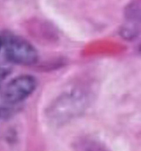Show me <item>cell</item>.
Masks as SVG:
<instances>
[{
  "instance_id": "obj_1",
  "label": "cell",
  "mask_w": 141,
  "mask_h": 151,
  "mask_svg": "<svg viewBox=\"0 0 141 151\" xmlns=\"http://www.w3.org/2000/svg\"><path fill=\"white\" fill-rule=\"evenodd\" d=\"M88 99L82 91L73 90L62 94L48 110V117L57 125L64 124L79 116L87 107Z\"/></svg>"
},
{
  "instance_id": "obj_6",
  "label": "cell",
  "mask_w": 141,
  "mask_h": 151,
  "mask_svg": "<svg viewBox=\"0 0 141 151\" xmlns=\"http://www.w3.org/2000/svg\"><path fill=\"white\" fill-rule=\"evenodd\" d=\"M5 112H6L5 110H4L3 109H1V108H0V119L4 116V114H5Z\"/></svg>"
},
{
  "instance_id": "obj_5",
  "label": "cell",
  "mask_w": 141,
  "mask_h": 151,
  "mask_svg": "<svg viewBox=\"0 0 141 151\" xmlns=\"http://www.w3.org/2000/svg\"><path fill=\"white\" fill-rule=\"evenodd\" d=\"M10 72V68L6 63L0 62V89L2 86L3 82L5 81L7 77Z\"/></svg>"
},
{
  "instance_id": "obj_7",
  "label": "cell",
  "mask_w": 141,
  "mask_h": 151,
  "mask_svg": "<svg viewBox=\"0 0 141 151\" xmlns=\"http://www.w3.org/2000/svg\"><path fill=\"white\" fill-rule=\"evenodd\" d=\"M3 47V37L0 35V52Z\"/></svg>"
},
{
  "instance_id": "obj_4",
  "label": "cell",
  "mask_w": 141,
  "mask_h": 151,
  "mask_svg": "<svg viewBox=\"0 0 141 151\" xmlns=\"http://www.w3.org/2000/svg\"><path fill=\"white\" fill-rule=\"evenodd\" d=\"M137 19H140L139 10L137 11V9L131 10L129 12V16L126 24L122 28V35L128 39H132L137 36L139 31L140 22H137Z\"/></svg>"
},
{
  "instance_id": "obj_2",
  "label": "cell",
  "mask_w": 141,
  "mask_h": 151,
  "mask_svg": "<svg viewBox=\"0 0 141 151\" xmlns=\"http://www.w3.org/2000/svg\"><path fill=\"white\" fill-rule=\"evenodd\" d=\"M2 37L4 57L7 61L21 66H30L38 61V51L27 40L13 34Z\"/></svg>"
},
{
  "instance_id": "obj_3",
  "label": "cell",
  "mask_w": 141,
  "mask_h": 151,
  "mask_svg": "<svg viewBox=\"0 0 141 151\" xmlns=\"http://www.w3.org/2000/svg\"><path fill=\"white\" fill-rule=\"evenodd\" d=\"M36 78L30 75H22L9 82L1 94V99L7 105H16L24 101L37 88Z\"/></svg>"
}]
</instances>
